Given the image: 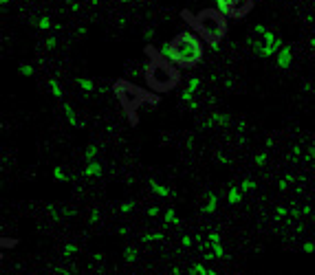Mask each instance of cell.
<instances>
[{
  "label": "cell",
  "mask_w": 315,
  "mask_h": 275,
  "mask_svg": "<svg viewBox=\"0 0 315 275\" xmlns=\"http://www.w3.org/2000/svg\"><path fill=\"white\" fill-rule=\"evenodd\" d=\"M146 55L150 58V62H148L146 68H143V77H146V84L150 86V90H154V92L174 90L181 82L179 68H176L172 62H168V60H165L154 46H150V44L146 46Z\"/></svg>",
  "instance_id": "6da1fadb"
},
{
  "label": "cell",
  "mask_w": 315,
  "mask_h": 275,
  "mask_svg": "<svg viewBox=\"0 0 315 275\" xmlns=\"http://www.w3.org/2000/svg\"><path fill=\"white\" fill-rule=\"evenodd\" d=\"M159 53L163 55L168 62H172L181 68H192L203 60V42L196 33L183 31L174 38L172 42L161 44Z\"/></svg>",
  "instance_id": "7a4b0ae2"
},
{
  "label": "cell",
  "mask_w": 315,
  "mask_h": 275,
  "mask_svg": "<svg viewBox=\"0 0 315 275\" xmlns=\"http://www.w3.org/2000/svg\"><path fill=\"white\" fill-rule=\"evenodd\" d=\"M183 18L194 26L198 36L207 44H218V40H223L225 33H227V18L218 9H203L196 16H192L190 11H183Z\"/></svg>",
  "instance_id": "3957f363"
},
{
  "label": "cell",
  "mask_w": 315,
  "mask_h": 275,
  "mask_svg": "<svg viewBox=\"0 0 315 275\" xmlns=\"http://www.w3.org/2000/svg\"><path fill=\"white\" fill-rule=\"evenodd\" d=\"M115 95H117L121 108L126 110V114H128L130 124L135 126L137 124V110H139L143 104H152V106H157L159 104V97L152 95V92H146L143 88L130 84V82L126 80H119L117 84H115Z\"/></svg>",
  "instance_id": "277c9868"
},
{
  "label": "cell",
  "mask_w": 315,
  "mask_h": 275,
  "mask_svg": "<svg viewBox=\"0 0 315 275\" xmlns=\"http://www.w3.org/2000/svg\"><path fill=\"white\" fill-rule=\"evenodd\" d=\"M251 48L258 58H275L284 48V42L280 36H275L273 31H267L264 36H251Z\"/></svg>",
  "instance_id": "5b68a950"
},
{
  "label": "cell",
  "mask_w": 315,
  "mask_h": 275,
  "mask_svg": "<svg viewBox=\"0 0 315 275\" xmlns=\"http://www.w3.org/2000/svg\"><path fill=\"white\" fill-rule=\"evenodd\" d=\"M240 2L242 0H216V9L225 16V18H234V11L238 9Z\"/></svg>",
  "instance_id": "8992f818"
},
{
  "label": "cell",
  "mask_w": 315,
  "mask_h": 275,
  "mask_svg": "<svg viewBox=\"0 0 315 275\" xmlns=\"http://www.w3.org/2000/svg\"><path fill=\"white\" fill-rule=\"evenodd\" d=\"M275 64H278L280 68H291V64H293V51H291V46H284L282 51L275 55Z\"/></svg>",
  "instance_id": "52a82bcc"
},
{
  "label": "cell",
  "mask_w": 315,
  "mask_h": 275,
  "mask_svg": "<svg viewBox=\"0 0 315 275\" xmlns=\"http://www.w3.org/2000/svg\"><path fill=\"white\" fill-rule=\"evenodd\" d=\"M209 244H212V258H225V249H223V244H220L218 231L209 234Z\"/></svg>",
  "instance_id": "ba28073f"
},
{
  "label": "cell",
  "mask_w": 315,
  "mask_h": 275,
  "mask_svg": "<svg viewBox=\"0 0 315 275\" xmlns=\"http://www.w3.org/2000/svg\"><path fill=\"white\" fill-rule=\"evenodd\" d=\"M62 110H64V117H66V121H69L73 128H84V124L82 121H77V117H75V110L69 106V104H62Z\"/></svg>",
  "instance_id": "9c48e42d"
},
{
  "label": "cell",
  "mask_w": 315,
  "mask_h": 275,
  "mask_svg": "<svg viewBox=\"0 0 315 275\" xmlns=\"http://www.w3.org/2000/svg\"><path fill=\"white\" fill-rule=\"evenodd\" d=\"M218 207V196L216 194H207L205 196V202H203V214H214Z\"/></svg>",
  "instance_id": "30bf717a"
},
{
  "label": "cell",
  "mask_w": 315,
  "mask_h": 275,
  "mask_svg": "<svg viewBox=\"0 0 315 275\" xmlns=\"http://www.w3.org/2000/svg\"><path fill=\"white\" fill-rule=\"evenodd\" d=\"M75 84L80 86L84 92H95V90H97L95 82H93V80H88V77H77V80H75Z\"/></svg>",
  "instance_id": "8fae6325"
},
{
  "label": "cell",
  "mask_w": 315,
  "mask_h": 275,
  "mask_svg": "<svg viewBox=\"0 0 315 275\" xmlns=\"http://www.w3.org/2000/svg\"><path fill=\"white\" fill-rule=\"evenodd\" d=\"M227 124H229V117H227V114H220V112L212 114V117L205 121V126H223V128H225Z\"/></svg>",
  "instance_id": "7c38bea8"
},
{
  "label": "cell",
  "mask_w": 315,
  "mask_h": 275,
  "mask_svg": "<svg viewBox=\"0 0 315 275\" xmlns=\"http://www.w3.org/2000/svg\"><path fill=\"white\" fill-rule=\"evenodd\" d=\"M150 190L157 196H161V198H170V196H172V192H170L168 187H163L161 183H157V180H150Z\"/></svg>",
  "instance_id": "4fadbf2b"
},
{
  "label": "cell",
  "mask_w": 315,
  "mask_h": 275,
  "mask_svg": "<svg viewBox=\"0 0 315 275\" xmlns=\"http://www.w3.org/2000/svg\"><path fill=\"white\" fill-rule=\"evenodd\" d=\"M84 176H88V178H93V176H102V165H99L97 161H93V163H88L86 168H84V172H82Z\"/></svg>",
  "instance_id": "5bb4252c"
},
{
  "label": "cell",
  "mask_w": 315,
  "mask_h": 275,
  "mask_svg": "<svg viewBox=\"0 0 315 275\" xmlns=\"http://www.w3.org/2000/svg\"><path fill=\"white\" fill-rule=\"evenodd\" d=\"M240 200H242V192H240V187H231V190L227 192V202H229V205H238Z\"/></svg>",
  "instance_id": "9a60e30c"
},
{
  "label": "cell",
  "mask_w": 315,
  "mask_h": 275,
  "mask_svg": "<svg viewBox=\"0 0 315 275\" xmlns=\"http://www.w3.org/2000/svg\"><path fill=\"white\" fill-rule=\"evenodd\" d=\"M47 86H49V90H51V95H53L55 99H62L64 92H62V86L58 84V80H49Z\"/></svg>",
  "instance_id": "2e32d148"
},
{
  "label": "cell",
  "mask_w": 315,
  "mask_h": 275,
  "mask_svg": "<svg viewBox=\"0 0 315 275\" xmlns=\"http://www.w3.org/2000/svg\"><path fill=\"white\" fill-rule=\"evenodd\" d=\"M198 86H201V80H198V77H190V80H187V86H185V90L194 95V92L198 90Z\"/></svg>",
  "instance_id": "e0dca14e"
},
{
  "label": "cell",
  "mask_w": 315,
  "mask_h": 275,
  "mask_svg": "<svg viewBox=\"0 0 315 275\" xmlns=\"http://www.w3.org/2000/svg\"><path fill=\"white\" fill-rule=\"evenodd\" d=\"M84 156H86V161H88V163H93V161H95V156H97V146H95V143H91V146L86 148Z\"/></svg>",
  "instance_id": "ac0fdd59"
},
{
  "label": "cell",
  "mask_w": 315,
  "mask_h": 275,
  "mask_svg": "<svg viewBox=\"0 0 315 275\" xmlns=\"http://www.w3.org/2000/svg\"><path fill=\"white\" fill-rule=\"evenodd\" d=\"M36 26H38V29H42V31H47V29H51L53 24H51V20H49L47 16H42V18L36 22Z\"/></svg>",
  "instance_id": "d6986e66"
},
{
  "label": "cell",
  "mask_w": 315,
  "mask_h": 275,
  "mask_svg": "<svg viewBox=\"0 0 315 275\" xmlns=\"http://www.w3.org/2000/svg\"><path fill=\"white\" fill-rule=\"evenodd\" d=\"M165 222H170V224H179V218H176V214H174V209L170 207L168 212H165Z\"/></svg>",
  "instance_id": "ffe728a7"
},
{
  "label": "cell",
  "mask_w": 315,
  "mask_h": 275,
  "mask_svg": "<svg viewBox=\"0 0 315 275\" xmlns=\"http://www.w3.org/2000/svg\"><path fill=\"white\" fill-rule=\"evenodd\" d=\"M18 73H20V75H25V77H33V66H29V64H20V66H18Z\"/></svg>",
  "instance_id": "44dd1931"
},
{
  "label": "cell",
  "mask_w": 315,
  "mask_h": 275,
  "mask_svg": "<svg viewBox=\"0 0 315 275\" xmlns=\"http://www.w3.org/2000/svg\"><path fill=\"white\" fill-rule=\"evenodd\" d=\"M251 190H256V183H253L251 178H247V180H242L240 183V192L245 194V192H251Z\"/></svg>",
  "instance_id": "7402d4cb"
},
{
  "label": "cell",
  "mask_w": 315,
  "mask_h": 275,
  "mask_svg": "<svg viewBox=\"0 0 315 275\" xmlns=\"http://www.w3.org/2000/svg\"><path fill=\"white\" fill-rule=\"evenodd\" d=\"M53 176H55V180H60V183H66V180H69V176L62 172V168H55L53 170Z\"/></svg>",
  "instance_id": "603a6c76"
},
{
  "label": "cell",
  "mask_w": 315,
  "mask_h": 275,
  "mask_svg": "<svg viewBox=\"0 0 315 275\" xmlns=\"http://www.w3.org/2000/svg\"><path fill=\"white\" fill-rule=\"evenodd\" d=\"M192 275H209V271L203 264H194V266H192Z\"/></svg>",
  "instance_id": "cb8c5ba5"
},
{
  "label": "cell",
  "mask_w": 315,
  "mask_h": 275,
  "mask_svg": "<svg viewBox=\"0 0 315 275\" xmlns=\"http://www.w3.org/2000/svg\"><path fill=\"white\" fill-rule=\"evenodd\" d=\"M55 46H58V38H55V36L47 38V42H44V48H49V51H53Z\"/></svg>",
  "instance_id": "d4e9b609"
},
{
  "label": "cell",
  "mask_w": 315,
  "mask_h": 275,
  "mask_svg": "<svg viewBox=\"0 0 315 275\" xmlns=\"http://www.w3.org/2000/svg\"><path fill=\"white\" fill-rule=\"evenodd\" d=\"M135 260H137V249L128 246V249H126V262H135Z\"/></svg>",
  "instance_id": "484cf974"
},
{
  "label": "cell",
  "mask_w": 315,
  "mask_h": 275,
  "mask_svg": "<svg viewBox=\"0 0 315 275\" xmlns=\"http://www.w3.org/2000/svg\"><path fill=\"white\" fill-rule=\"evenodd\" d=\"M163 238V234H148L146 238H143V242H157V240H161Z\"/></svg>",
  "instance_id": "4316f807"
},
{
  "label": "cell",
  "mask_w": 315,
  "mask_h": 275,
  "mask_svg": "<svg viewBox=\"0 0 315 275\" xmlns=\"http://www.w3.org/2000/svg\"><path fill=\"white\" fill-rule=\"evenodd\" d=\"M143 40H148V42H150V40H154V29H152V26H148V29H143Z\"/></svg>",
  "instance_id": "83f0119b"
},
{
  "label": "cell",
  "mask_w": 315,
  "mask_h": 275,
  "mask_svg": "<svg viewBox=\"0 0 315 275\" xmlns=\"http://www.w3.org/2000/svg\"><path fill=\"white\" fill-rule=\"evenodd\" d=\"M267 31H269V29H267L264 24H256V26H253V36H264Z\"/></svg>",
  "instance_id": "f1b7e54d"
},
{
  "label": "cell",
  "mask_w": 315,
  "mask_h": 275,
  "mask_svg": "<svg viewBox=\"0 0 315 275\" xmlns=\"http://www.w3.org/2000/svg\"><path fill=\"white\" fill-rule=\"evenodd\" d=\"M119 209H121V214H128V212H132V209H135V202H124V205H121Z\"/></svg>",
  "instance_id": "f546056e"
},
{
  "label": "cell",
  "mask_w": 315,
  "mask_h": 275,
  "mask_svg": "<svg viewBox=\"0 0 315 275\" xmlns=\"http://www.w3.org/2000/svg\"><path fill=\"white\" fill-rule=\"evenodd\" d=\"M286 214H289V209H286V207H278V212H275V218H284L286 216Z\"/></svg>",
  "instance_id": "4dcf8cb0"
},
{
  "label": "cell",
  "mask_w": 315,
  "mask_h": 275,
  "mask_svg": "<svg viewBox=\"0 0 315 275\" xmlns=\"http://www.w3.org/2000/svg\"><path fill=\"white\" fill-rule=\"evenodd\" d=\"M264 161H267V154L260 152V154L256 156V165H264Z\"/></svg>",
  "instance_id": "1f68e13d"
},
{
  "label": "cell",
  "mask_w": 315,
  "mask_h": 275,
  "mask_svg": "<svg viewBox=\"0 0 315 275\" xmlns=\"http://www.w3.org/2000/svg\"><path fill=\"white\" fill-rule=\"evenodd\" d=\"M306 158H311V161H315V143L311 148H308V154H306Z\"/></svg>",
  "instance_id": "d6a6232c"
},
{
  "label": "cell",
  "mask_w": 315,
  "mask_h": 275,
  "mask_svg": "<svg viewBox=\"0 0 315 275\" xmlns=\"http://www.w3.org/2000/svg\"><path fill=\"white\" fill-rule=\"evenodd\" d=\"M304 251H306V253H315V244H313V242H306V244H304Z\"/></svg>",
  "instance_id": "836d02e7"
},
{
  "label": "cell",
  "mask_w": 315,
  "mask_h": 275,
  "mask_svg": "<svg viewBox=\"0 0 315 275\" xmlns=\"http://www.w3.org/2000/svg\"><path fill=\"white\" fill-rule=\"evenodd\" d=\"M86 33H88V29H86V26H80V29H77V38H84Z\"/></svg>",
  "instance_id": "e575fe53"
},
{
  "label": "cell",
  "mask_w": 315,
  "mask_h": 275,
  "mask_svg": "<svg viewBox=\"0 0 315 275\" xmlns=\"http://www.w3.org/2000/svg\"><path fill=\"white\" fill-rule=\"evenodd\" d=\"M148 216H159V209L157 207H150V209H148Z\"/></svg>",
  "instance_id": "d590c367"
},
{
  "label": "cell",
  "mask_w": 315,
  "mask_h": 275,
  "mask_svg": "<svg viewBox=\"0 0 315 275\" xmlns=\"http://www.w3.org/2000/svg\"><path fill=\"white\" fill-rule=\"evenodd\" d=\"M181 244H183V246H192V238H187V236H185V238L181 240Z\"/></svg>",
  "instance_id": "8d00e7d4"
},
{
  "label": "cell",
  "mask_w": 315,
  "mask_h": 275,
  "mask_svg": "<svg viewBox=\"0 0 315 275\" xmlns=\"http://www.w3.org/2000/svg\"><path fill=\"white\" fill-rule=\"evenodd\" d=\"M75 251V246L73 244H69V246H66V249H64V253H66V256H71V253H73Z\"/></svg>",
  "instance_id": "74e56055"
},
{
  "label": "cell",
  "mask_w": 315,
  "mask_h": 275,
  "mask_svg": "<svg viewBox=\"0 0 315 275\" xmlns=\"http://www.w3.org/2000/svg\"><path fill=\"white\" fill-rule=\"evenodd\" d=\"M69 2H71V11H77V9H80V4H77L75 0H69Z\"/></svg>",
  "instance_id": "f35d334b"
},
{
  "label": "cell",
  "mask_w": 315,
  "mask_h": 275,
  "mask_svg": "<svg viewBox=\"0 0 315 275\" xmlns=\"http://www.w3.org/2000/svg\"><path fill=\"white\" fill-rule=\"evenodd\" d=\"M97 218H99V214H97V212H93V214H91V222H95Z\"/></svg>",
  "instance_id": "ab89813d"
},
{
  "label": "cell",
  "mask_w": 315,
  "mask_h": 275,
  "mask_svg": "<svg viewBox=\"0 0 315 275\" xmlns=\"http://www.w3.org/2000/svg\"><path fill=\"white\" fill-rule=\"evenodd\" d=\"M0 4H3V7H7V4H9V0H0Z\"/></svg>",
  "instance_id": "60d3db41"
},
{
  "label": "cell",
  "mask_w": 315,
  "mask_h": 275,
  "mask_svg": "<svg viewBox=\"0 0 315 275\" xmlns=\"http://www.w3.org/2000/svg\"><path fill=\"white\" fill-rule=\"evenodd\" d=\"M124 2H137V0H124Z\"/></svg>",
  "instance_id": "b9f144b4"
},
{
  "label": "cell",
  "mask_w": 315,
  "mask_h": 275,
  "mask_svg": "<svg viewBox=\"0 0 315 275\" xmlns=\"http://www.w3.org/2000/svg\"><path fill=\"white\" fill-rule=\"evenodd\" d=\"M209 275H218V273L216 271H209Z\"/></svg>",
  "instance_id": "7bdbcfd3"
},
{
  "label": "cell",
  "mask_w": 315,
  "mask_h": 275,
  "mask_svg": "<svg viewBox=\"0 0 315 275\" xmlns=\"http://www.w3.org/2000/svg\"><path fill=\"white\" fill-rule=\"evenodd\" d=\"M313 9H315V0H313Z\"/></svg>",
  "instance_id": "ee69618b"
},
{
  "label": "cell",
  "mask_w": 315,
  "mask_h": 275,
  "mask_svg": "<svg viewBox=\"0 0 315 275\" xmlns=\"http://www.w3.org/2000/svg\"><path fill=\"white\" fill-rule=\"evenodd\" d=\"M313 220H315V212H313Z\"/></svg>",
  "instance_id": "f6af8a7d"
},
{
  "label": "cell",
  "mask_w": 315,
  "mask_h": 275,
  "mask_svg": "<svg viewBox=\"0 0 315 275\" xmlns=\"http://www.w3.org/2000/svg\"><path fill=\"white\" fill-rule=\"evenodd\" d=\"M31 2H36V0H31Z\"/></svg>",
  "instance_id": "bcb514c9"
}]
</instances>
